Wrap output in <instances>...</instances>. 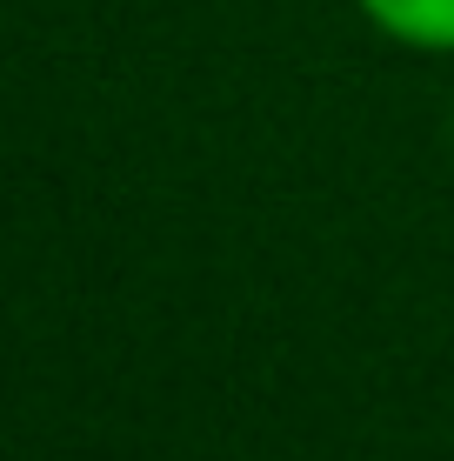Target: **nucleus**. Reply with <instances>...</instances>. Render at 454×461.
Instances as JSON below:
<instances>
[{
	"mask_svg": "<svg viewBox=\"0 0 454 461\" xmlns=\"http://www.w3.org/2000/svg\"><path fill=\"white\" fill-rule=\"evenodd\" d=\"M361 14L381 34L428 47V54H454V0H361Z\"/></svg>",
	"mask_w": 454,
	"mask_h": 461,
	"instance_id": "1",
	"label": "nucleus"
}]
</instances>
